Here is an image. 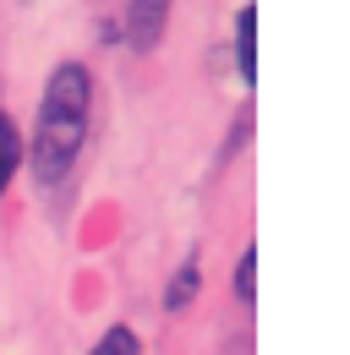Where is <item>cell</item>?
Here are the masks:
<instances>
[{
    "instance_id": "6da1fadb",
    "label": "cell",
    "mask_w": 350,
    "mask_h": 355,
    "mask_svg": "<svg viewBox=\"0 0 350 355\" xmlns=\"http://www.w3.org/2000/svg\"><path fill=\"white\" fill-rule=\"evenodd\" d=\"M88 115H93V77H88V66H77V60H60L49 71V83H44L33 142H22L28 170H33L39 186L66 180V170L77 164V153H83V142H88Z\"/></svg>"
},
{
    "instance_id": "7a4b0ae2",
    "label": "cell",
    "mask_w": 350,
    "mask_h": 355,
    "mask_svg": "<svg viewBox=\"0 0 350 355\" xmlns=\"http://www.w3.org/2000/svg\"><path fill=\"white\" fill-rule=\"evenodd\" d=\"M170 22V0H131L126 6V39L131 49H153Z\"/></svg>"
},
{
    "instance_id": "3957f363",
    "label": "cell",
    "mask_w": 350,
    "mask_h": 355,
    "mask_svg": "<svg viewBox=\"0 0 350 355\" xmlns=\"http://www.w3.org/2000/svg\"><path fill=\"white\" fill-rule=\"evenodd\" d=\"M252 33H258V11L241 6V11H235V60H241V77H247V83L258 77V44H252Z\"/></svg>"
},
{
    "instance_id": "277c9868",
    "label": "cell",
    "mask_w": 350,
    "mask_h": 355,
    "mask_svg": "<svg viewBox=\"0 0 350 355\" xmlns=\"http://www.w3.org/2000/svg\"><path fill=\"white\" fill-rule=\"evenodd\" d=\"M17 164H22V132H17V121H11L6 110H0V191L11 186Z\"/></svg>"
},
{
    "instance_id": "5b68a950",
    "label": "cell",
    "mask_w": 350,
    "mask_h": 355,
    "mask_svg": "<svg viewBox=\"0 0 350 355\" xmlns=\"http://www.w3.org/2000/svg\"><path fill=\"white\" fill-rule=\"evenodd\" d=\"M88 355H142V339H137L131 328H110V334H104Z\"/></svg>"
},
{
    "instance_id": "8992f818",
    "label": "cell",
    "mask_w": 350,
    "mask_h": 355,
    "mask_svg": "<svg viewBox=\"0 0 350 355\" xmlns=\"http://www.w3.org/2000/svg\"><path fill=\"white\" fill-rule=\"evenodd\" d=\"M192 295H197V263H186V268L170 279V290H165V306L175 311V306H186Z\"/></svg>"
},
{
    "instance_id": "52a82bcc",
    "label": "cell",
    "mask_w": 350,
    "mask_h": 355,
    "mask_svg": "<svg viewBox=\"0 0 350 355\" xmlns=\"http://www.w3.org/2000/svg\"><path fill=\"white\" fill-rule=\"evenodd\" d=\"M235 295H241V301H252V295H258V252H252V246H247V252H241V263H235Z\"/></svg>"
}]
</instances>
